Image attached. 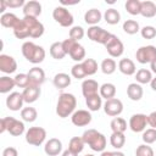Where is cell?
<instances>
[{
	"instance_id": "cell-1",
	"label": "cell",
	"mask_w": 156,
	"mask_h": 156,
	"mask_svg": "<svg viewBox=\"0 0 156 156\" xmlns=\"http://www.w3.org/2000/svg\"><path fill=\"white\" fill-rule=\"evenodd\" d=\"M77 106V99L71 93H62L60 94L56 104V113L61 118H66L68 116H72L76 111Z\"/></svg>"
},
{
	"instance_id": "cell-2",
	"label": "cell",
	"mask_w": 156,
	"mask_h": 156,
	"mask_svg": "<svg viewBox=\"0 0 156 156\" xmlns=\"http://www.w3.org/2000/svg\"><path fill=\"white\" fill-rule=\"evenodd\" d=\"M82 139L84 141V144H87L93 151H96V152H102L105 151V147H106V136L98 132L96 129H87L83 135H82Z\"/></svg>"
},
{
	"instance_id": "cell-3",
	"label": "cell",
	"mask_w": 156,
	"mask_h": 156,
	"mask_svg": "<svg viewBox=\"0 0 156 156\" xmlns=\"http://www.w3.org/2000/svg\"><path fill=\"white\" fill-rule=\"evenodd\" d=\"M21 50H22V55L24 56V58L29 61L30 63L38 65V63H41L45 58L44 48L34 44L33 41H24L22 44Z\"/></svg>"
},
{
	"instance_id": "cell-4",
	"label": "cell",
	"mask_w": 156,
	"mask_h": 156,
	"mask_svg": "<svg viewBox=\"0 0 156 156\" xmlns=\"http://www.w3.org/2000/svg\"><path fill=\"white\" fill-rule=\"evenodd\" d=\"M46 139V130L43 127H30L26 132V141L33 146H40Z\"/></svg>"
},
{
	"instance_id": "cell-5",
	"label": "cell",
	"mask_w": 156,
	"mask_h": 156,
	"mask_svg": "<svg viewBox=\"0 0 156 156\" xmlns=\"http://www.w3.org/2000/svg\"><path fill=\"white\" fill-rule=\"evenodd\" d=\"M52 18L62 27H71L73 24V15L65 7V6H57L52 11Z\"/></svg>"
},
{
	"instance_id": "cell-6",
	"label": "cell",
	"mask_w": 156,
	"mask_h": 156,
	"mask_svg": "<svg viewBox=\"0 0 156 156\" xmlns=\"http://www.w3.org/2000/svg\"><path fill=\"white\" fill-rule=\"evenodd\" d=\"M111 34L112 33L107 32L106 29H104L99 26H90L87 30V35L91 41H95V43H99V44H102V45H105L107 43Z\"/></svg>"
},
{
	"instance_id": "cell-7",
	"label": "cell",
	"mask_w": 156,
	"mask_h": 156,
	"mask_svg": "<svg viewBox=\"0 0 156 156\" xmlns=\"http://www.w3.org/2000/svg\"><path fill=\"white\" fill-rule=\"evenodd\" d=\"M135 58L141 65L151 63L154 60H156V46L154 45L140 46L135 52Z\"/></svg>"
},
{
	"instance_id": "cell-8",
	"label": "cell",
	"mask_w": 156,
	"mask_h": 156,
	"mask_svg": "<svg viewBox=\"0 0 156 156\" xmlns=\"http://www.w3.org/2000/svg\"><path fill=\"white\" fill-rule=\"evenodd\" d=\"M104 46L106 48V50H107V52H108V55L111 57H119L124 52V45H123V43L115 34H111V37L108 38L107 43Z\"/></svg>"
},
{
	"instance_id": "cell-9",
	"label": "cell",
	"mask_w": 156,
	"mask_h": 156,
	"mask_svg": "<svg viewBox=\"0 0 156 156\" xmlns=\"http://www.w3.org/2000/svg\"><path fill=\"white\" fill-rule=\"evenodd\" d=\"M22 20L24 21V23L29 29V38H40L44 34V30H45L44 24L38 18L24 16Z\"/></svg>"
},
{
	"instance_id": "cell-10",
	"label": "cell",
	"mask_w": 156,
	"mask_h": 156,
	"mask_svg": "<svg viewBox=\"0 0 156 156\" xmlns=\"http://www.w3.org/2000/svg\"><path fill=\"white\" fill-rule=\"evenodd\" d=\"M104 107V112L110 116V117H118L122 111H123V102L117 99V98H113V99H110V100H106L105 104L102 105Z\"/></svg>"
},
{
	"instance_id": "cell-11",
	"label": "cell",
	"mask_w": 156,
	"mask_h": 156,
	"mask_svg": "<svg viewBox=\"0 0 156 156\" xmlns=\"http://www.w3.org/2000/svg\"><path fill=\"white\" fill-rule=\"evenodd\" d=\"M147 116L144 113H134L130 118H129V128L134 132V133H140L144 132L146 129L147 126Z\"/></svg>"
},
{
	"instance_id": "cell-12",
	"label": "cell",
	"mask_w": 156,
	"mask_h": 156,
	"mask_svg": "<svg viewBox=\"0 0 156 156\" xmlns=\"http://www.w3.org/2000/svg\"><path fill=\"white\" fill-rule=\"evenodd\" d=\"M71 121L76 127H85L91 122V113L88 110H77L71 116Z\"/></svg>"
},
{
	"instance_id": "cell-13",
	"label": "cell",
	"mask_w": 156,
	"mask_h": 156,
	"mask_svg": "<svg viewBox=\"0 0 156 156\" xmlns=\"http://www.w3.org/2000/svg\"><path fill=\"white\" fill-rule=\"evenodd\" d=\"M16 69H17L16 60L10 55L1 54L0 55V71L6 74H11V73L16 72Z\"/></svg>"
},
{
	"instance_id": "cell-14",
	"label": "cell",
	"mask_w": 156,
	"mask_h": 156,
	"mask_svg": "<svg viewBox=\"0 0 156 156\" xmlns=\"http://www.w3.org/2000/svg\"><path fill=\"white\" fill-rule=\"evenodd\" d=\"M23 102H24L23 95H22V93H18V91L10 93L9 96L6 98V106L11 111H20V110H22Z\"/></svg>"
},
{
	"instance_id": "cell-15",
	"label": "cell",
	"mask_w": 156,
	"mask_h": 156,
	"mask_svg": "<svg viewBox=\"0 0 156 156\" xmlns=\"http://www.w3.org/2000/svg\"><path fill=\"white\" fill-rule=\"evenodd\" d=\"M40 94H41L40 87H39V85H34V84L28 85V87L24 88L23 91H22L23 100H24V102H27V104H33V102H35V101L39 99Z\"/></svg>"
},
{
	"instance_id": "cell-16",
	"label": "cell",
	"mask_w": 156,
	"mask_h": 156,
	"mask_svg": "<svg viewBox=\"0 0 156 156\" xmlns=\"http://www.w3.org/2000/svg\"><path fill=\"white\" fill-rule=\"evenodd\" d=\"M44 151L48 156H57L62 151V143L57 138L49 139L44 145Z\"/></svg>"
},
{
	"instance_id": "cell-17",
	"label": "cell",
	"mask_w": 156,
	"mask_h": 156,
	"mask_svg": "<svg viewBox=\"0 0 156 156\" xmlns=\"http://www.w3.org/2000/svg\"><path fill=\"white\" fill-rule=\"evenodd\" d=\"M99 89H100V85L94 79H84L82 83V94L85 99L99 94Z\"/></svg>"
},
{
	"instance_id": "cell-18",
	"label": "cell",
	"mask_w": 156,
	"mask_h": 156,
	"mask_svg": "<svg viewBox=\"0 0 156 156\" xmlns=\"http://www.w3.org/2000/svg\"><path fill=\"white\" fill-rule=\"evenodd\" d=\"M40 13H41V4L39 1L30 0V1H27L26 5L23 6V15L24 16L38 18V16H40Z\"/></svg>"
},
{
	"instance_id": "cell-19",
	"label": "cell",
	"mask_w": 156,
	"mask_h": 156,
	"mask_svg": "<svg viewBox=\"0 0 156 156\" xmlns=\"http://www.w3.org/2000/svg\"><path fill=\"white\" fill-rule=\"evenodd\" d=\"M28 77H29V80H30V84H34V85H41L44 82H45V72L43 68L40 67H32L29 71H28Z\"/></svg>"
},
{
	"instance_id": "cell-20",
	"label": "cell",
	"mask_w": 156,
	"mask_h": 156,
	"mask_svg": "<svg viewBox=\"0 0 156 156\" xmlns=\"http://www.w3.org/2000/svg\"><path fill=\"white\" fill-rule=\"evenodd\" d=\"M118 69L121 73L126 76H133L136 73L135 63L130 58H121L118 62Z\"/></svg>"
},
{
	"instance_id": "cell-21",
	"label": "cell",
	"mask_w": 156,
	"mask_h": 156,
	"mask_svg": "<svg viewBox=\"0 0 156 156\" xmlns=\"http://www.w3.org/2000/svg\"><path fill=\"white\" fill-rule=\"evenodd\" d=\"M143 94H144L143 87L136 82L135 83H130L127 87V95L132 101H139L143 98Z\"/></svg>"
},
{
	"instance_id": "cell-22",
	"label": "cell",
	"mask_w": 156,
	"mask_h": 156,
	"mask_svg": "<svg viewBox=\"0 0 156 156\" xmlns=\"http://www.w3.org/2000/svg\"><path fill=\"white\" fill-rule=\"evenodd\" d=\"M102 13L98 9H90L84 13V21L89 26H98V23L102 20Z\"/></svg>"
},
{
	"instance_id": "cell-23",
	"label": "cell",
	"mask_w": 156,
	"mask_h": 156,
	"mask_svg": "<svg viewBox=\"0 0 156 156\" xmlns=\"http://www.w3.org/2000/svg\"><path fill=\"white\" fill-rule=\"evenodd\" d=\"M52 83H54L55 88H57V89H65V88H67V87L71 85V77L67 73L61 72V73H57V74L54 76Z\"/></svg>"
},
{
	"instance_id": "cell-24",
	"label": "cell",
	"mask_w": 156,
	"mask_h": 156,
	"mask_svg": "<svg viewBox=\"0 0 156 156\" xmlns=\"http://www.w3.org/2000/svg\"><path fill=\"white\" fill-rule=\"evenodd\" d=\"M18 21H20V18H18L15 13H12V12H5L4 15L0 16V23H1V26L5 27V28H11V29H13L15 26L18 23Z\"/></svg>"
},
{
	"instance_id": "cell-25",
	"label": "cell",
	"mask_w": 156,
	"mask_h": 156,
	"mask_svg": "<svg viewBox=\"0 0 156 156\" xmlns=\"http://www.w3.org/2000/svg\"><path fill=\"white\" fill-rule=\"evenodd\" d=\"M140 15L145 18H152L154 16H156V4L150 0L141 1Z\"/></svg>"
},
{
	"instance_id": "cell-26",
	"label": "cell",
	"mask_w": 156,
	"mask_h": 156,
	"mask_svg": "<svg viewBox=\"0 0 156 156\" xmlns=\"http://www.w3.org/2000/svg\"><path fill=\"white\" fill-rule=\"evenodd\" d=\"M99 94L105 100L113 99L116 96V87H115V84H112V83H104L102 85H100Z\"/></svg>"
},
{
	"instance_id": "cell-27",
	"label": "cell",
	"mask_w": 156,
	"mask_h": 156,
	"mask_svg": "<svg viewBox=\"0 0 156 156\" xmlns=\"http://www.w3.org/2000/svg\"><path fill=\"white\" fill-rule=\"evenodd\" d=\"M13 30V35L17 38V39H26V38H29V29L27 27V24L24 23L23 20H20L18 23L15 26V28L12 29Z\"/></svg>"
},
{
	"instance_id": "cell-28",
	"label": "cell",
	"mask_w": 156,
	"mask_h": 156,
	"mask_svg": "<svg viewBox=\"0 0 156 156\" xmlns=\"http://www.w3.org/2000/svg\"><path fill=\"white\" fill-rule=\"evenodd\" d=\"M68 55H69L71 58H72L73 61H76L77 63L83 62V61L85 60V49H84L83 45H80L79 43H77V44L73 46V49L71 50V52H69Z\"/></svg>"
},
{
	"instance_id": "cell-29",
	"label": "cell",
	"mask_w": 156,
	"mask_h": 156,
	"mask_svg": "<svg viewBox=\"0 0 156 156\" xmlns=\"http://www.w3.org/2000/svg\"><path fill=\"white\" fill-rule=\"evenodd\" d=\"M15 87H16L15 78H11V77H9V76H2V77H0V93H1V94H7V93H10Z\"/></svg>"
},
{
	"instance_id": "cell-30",
	"label": "cell",
	"mask_w": 156,
	"mask_h": 156,
	"mask_svg": "<svg viewBox=\"0 0 156 156\" xmlns=\"http://www.w3.org/2000/svg\"><path fill=\"white\" fill-rule=\"evenodd\" d=\"M152 72L150 69H146V68H140L139 71H136L135 73V80L136 83H139L140 85L141 84H147L152 80Z\"/></svg>"
},
{
	"instance_id": "cell-31",
	"label": "cell",
	"mask_w": 156,
	"mask_h": 156,
	"mask_svg": "<svg viewBox=\"0 0 156 156\" xmlns=\"http://www.w3.org/2000/svg\"><path fill=\"white\" fill-rule=\"evenodd\" d=\"M110 127L115 133H124L127 129V121L122 117H113L110 122Z\"/></svg>"
},
{
	"instance_id": "cell-32",
	"label": "cell",
	"mask_w": 156,
	"mask_h": 156,
	"mask_svg": "<svg viewBox=\"0 0 156 156\" xmlns=\"http://www.w3.org/2000/svg\"><path fill=\"white\" fill-rule=\"evenodd\" d=\"M104 20L106 21V23H108V24H117L119 21H121V13L116 10V9H113V7H111V9H107L106 11H105V13H104Z\"/></svg>"
},
{
	"instance_id": "cell-33",
	"label": "cell",
	"mask_w": 156,
	"mask_h": 156,
	"mask_svg": "<svg viewBox=\"0 0 156 156\" xmlns=\"http://www.w3.org/2000/svg\"><path fill=\"white\" fill-rule=\"evenodd\" d=\"M50 55L55 60H62L66 56V52L62 48V41H55L50 45Z\"/></svg>"
},
{
	"instance_id": "cell-34",
	"label": "cell",
	"mask_w": 156,
	"mask_h": 156,
	"mask_svg": "<svg viewBox=\"0 0 156 156\" xmlns=\"http://www.w3.org/2000/svg\"><path fill=\"white\" fill-rule=\"evenodd\" d=\"M85 104L90 111H99L102 107V98L100 96V94L89 96L85 99Z\"/></svg>"
},
{
	"instance_id": "cell-35",
	"label": "cell",
	"mask_w": 156,
	"mask_h": 156,
	"mask_svg": "<svg viewBox=\"0 0 156 156\" xmlns=\"http://www.w3.org/2000/svg\"><path fill=\"white\" fill-rule=\"evenodd\" d=\"M110 144L116 150L122 149L124 146V144H126V135H124V133H115V132H112V134L110 136Z\"/></svg>"
},
{
	"instance_id": "cell-36",
	"label": "cell",
	"mask_w": 156,
	"mask_h": 156,
	"mask_svg": "<svg viewBox=\"0 0 156 156\" xmlns=\"http://www.w3.org/2000/svg\"><path fill=\"white\" fill-rule=\"evenodd\" d=\"M21 117L24 122H28V123H32L37 119L38 117V112L34 107L32 106H28V107H23L21 110Z\"/></svg>"
},
{
	"instance_id": "cell-37",
	"label": "cell",
	"mask_w": 156,
	"mask_h": 156,
	"mask_svg": "<svg viewBox=\"0 0 156 156\" xmlns=\"http://www.w3.org/2000/svg\"><path fill=\"white\" fill-rule=\"evenodd\" d=\"M84 141H83V139H82V136H73V138H71V140H69V143H68V149L71 150V151H73L74 154H80L82 151H83V149H84Z\"/></svg>"
},
{
	"instance_id": "cell-38",
	"label": "cell",
	"mask_w": 156,
	"mask_h": 156,
	"mask_svg": "<svg viewBox=\"0 0 156 156\" xmlns=\"http://www.w3.org/2000/svg\"><path fill=\"white\" fill-rule=\"evenodd\" d=\"M126 10L128 13L136 16L140 15V10H141V1L140 0H127L126 5H124Z\"/></svg>"
},
{
	"instance_id": "cell-39",
	"label": "cell",
	"mask_w": 156,
	"mask_h": 156,
	"mask_svg": "<svg viewBox=\"0 0 156 156\" xmlns=\"http://www.w3.org/2000/svg\"><path fill=\"white\" fill-rule=\"evenodd\" d=\"M123 30L129 34V35H133V34H136L138 32H140V27H139V23L135 21V20H127L123 22V26H122Z\"/></svg>"
},
{
	"instance_id": "cell-40",
	"label": "cell",
	"mask_w": 156,
	"mask_h": 156,
	"mask_svg": "<svg viewBox=\"0 0 156 156\" xmlns=\"http://www.w3.org/2000/svg\"><path fill=\"white\" fill-rule=\"evenodd\" d=\"M100 68H101L102 73L112 74L117 68V63H116V61L113 58H105V60H102V62L100 65Z\"/></svg>"
},
{
	"instance_id": "cell-41",
	"label": "cell",
	"mask_w": 156,
	"mask_h": 156,
	"mask_svg": "<svg viewBox=\"0 0 156 156\" xmlns=\"http://www.w3.org/2000/svg\"><path fill=\"white\" fill-rule=\"evenodd\" d=\"M24 129H26L24 123H23L22 121H20V119H16V118H15L13 123L11 124V127L9 128L7 132H9L11 135H13V136H20V135H22V134L24 133Z\"/></svg>"
},
{
	"instance_id": "cell-42",
	"label": "cell",
	"mask_w": 156,
	"mask_h": 156,
	"mask_svg": "<svg viewBox=\"0 0 156 156\" xmlns=\"http://www.w3.org/2000/svg\"><path fill=\"white\" fill-rule=\"evenodd\" d=\"M82 65H83V68H84L87 76H93L98 71V62L94 58H85L82 62Z\"/></svg>"
},
{
	"instance_id": "cell-43",
	"label": "cell",
	"mask_w": 156,
	"mask_h": 156,
	"mask_svg": "<svg viewBox=\"0 0 156 156\" xmlns=\"http://www.w3.org/2000/svg\"><path fill=\"white\" fill-rule=\"evenodd\" d=\"M141 139L145 144L150 145L152 143L156 141V129L155 128H147L143 132V135H141Z\"/></svg>"
},
{
	"instance_id": "cell-44",
	"label": "cell",
	"mask_w": 156,
	"mask_h": 156,
	"mask_svg": "<svg viewBox=\"0 0 156 156\" xmlns=\"http://www.w3.org/2000/svg\"><path fill=\"white\" fill-rule=\"evenodd\" d=\"M15 83H16V87H20V88H27L28 85H30V80H29V77L27 73H18L15 76Z\"/></svg>"
},
{
	"instance_id": "cell-45",
	"label": "cell",
	"mask_w": 156,
	"mask_h": 156,
	"mask_svg": "<svg viewBox=\"0 0 156 156\" xmlns=\"http://www.w3.org/2000/svg\"><path fill=\"white\" fill-rule=\"evenodd\" d=\"M84 34H85V32H84L83 27H80V26H73L69 29V37L68 38H71V39H73L76 41H79L80 39H83Z\"/></svg>"
},
{
	"instance_id": "cell-46",
	"label": "cell",
	"mask_w": 156,
	"mask_h": 156,
	"mask_svg": "<svg viewBox=\"0 0 156 156\" xmlns=\"http://www.w3.org/2000/svg\"><path fill=\"white\" fill-rule=\"evenodd\" d=\"M71 74H72V77L76 78V79H83V78L87 77V73H85V71H84V68H83L82 62L76 63V65L71 68Z\"/></svg>"
},
{
	"instance_id": "cell-47",
	"label": "cell",
	"mask_w": 156,
	"mask_h": 156,
	"mask_svg": "<svg viewBox=\"0 0 156 156\" xmlns=\"http://www.w3.org/2000/svg\"><path fill=\"white\" fill-rule=\"evenodd\" d=\"M135 156H155L154 150L147 144H141L135 150Z\"/></svg>"
},
{
	"instance_id": "cell-48",
	"label": "cell",
	"mask_w": 156,
	"mask_h": 156,
	"mask_svg": "<svg viewBox=\"0 0 156 156\" xmlns=\"http://www.w3.org/2000/svg\"><path fill=\"white\" fill-rule=\"evenodd\" d=\"M140 34L144 39H154L156 37V28L152 26H145L140 29Z\"/></svg>"
},
{
	"instance_id": "cell-49",
	"label": "cell",
	"mask_w": 156,
	"mask_h": 156,
	"mask_svg": "<svg viewBox=\"0 0 156 156\" xmlns=\"http://www.w3.org/2000/svg\"><path fill=\"white\" fill-rule=\"evenodd\" d=\"M13 121H15V117H10V116L1 118V121H0V133H4L6 130H9V128L13 123Z\"/></svg>"
},
{
	"instance_id": "cell-50",
	"label": "cell",
	"mask_w": 156,
	"mask_h": 156,
	"mask_svg": "<svg viewBox=\"0 0 156 156\" xmlns=\"http://www.w3.org/2000/svg\"><path fill=\"white\" fill-rule=\"evenodd\" d=\"M77 43H78V41H76V40L71 39V38H67V39H65V40L62 41V48H63V50H65L66 55H68V54L71 52V50L73 49V46H74Z\"/></svg>"
},
{
	"instance_id": "cell-51",
	"label": "cell",
	"mask_w": 156,
	"mask_h": 156,
	"mask_svg": "<svg viewBox=\"0 0 156 156\" xmlns=\"http://www.w3.org/2000/svg\"><path fill=\"white\" fill-rule=\"evenodd\" d=\"M5 4L7 7L10 9H16V7H21V6H24L26 5V1L24 0H5Z\"/></svg>"
},
{
	"instance_id": "cell-52",
	"label": "cell",
	"mask_w": 156,
	"mask_h": 156,
	"mask_svg": "<svg viewBox=\"0 0 156 156\" xmlns=\"http://www.w3.org/2000/svg\"><path fill=\"white\" fill-rule=\"evenodd\" d=\"M2 156H18V151H17V149L9 146L2 150Z\"/></svg>"
},
{
	"instance_id": "cell-53",
	"label": "cell",
	"mask_w": 156,
	"mask_h": 156,
	"mask_svg": "<svg viewBox=\"0 0 156 156\" xmlns=\"http://www.w3.org/2000/svg\"><path fill=\"white\" fill-rule=\"evenodd\" d=\"M147 123L151 128H155L156 129V111L151 112L149 116H147Z\"/></svg>"
},
{
	"instance_id": "cell-54",
	"label": "cell",
	"mask_w": 156,
	"mask_h": 156,
	"mask_svg": "<svg viewBox=\"0 0 156 156\" xmlns=\"http://www.w3.org/2000/svg\"><path fill=\"white\" fill-rule=\"evenodd\" d=\"M6 4H5V0H1L0 1V12H1V15H4L5 13V10H6Z\"/></svg>"
},
{
	"instance_id": "cell-55",
	"label": "cell",
	"mask_w": 156,
	"mask_h": 156,
	"mask_svg": "<svg viewBox=\"0 0 156 156\" xmlns=\"http://www.w3.org/2000/svg\"><path fill=\"white\" fill-rule=\"evenodd\" d=\"M62 156H77V154H74L73 151H71L69 149H67V150H65L62 152Z\"/></svg>"
},
{
	"instance_id": "cell-56",
	"label": "cell",
	"mask_w": 156,
	"mask_h": 156,
	"mask_svg": "<svg viewBox=\"0 0 156 156\" xmlns=\"http://www.w3.org/2000/svg\"><path fill=\"white\" fill-rule=\"evenodd\" d=\"M150 68H151L150 71H151V72H154V73L156 74V60H154V61L150 63Z\"/></svg>"
},
{
	"instance_id": "cell-57",
	"label": "cell",
	"mask_w": 156,
	"mask_h": 156,
	"mask_svg": "<svg viewBox=\"0 0 156 156\" xmlns=\"http://www.w3.org/2000/svg\"><path fill=\"white\" fill-rule=\"evenodd\" d=\"M150 85H151V89H152L154 91H156V77L152 78V80L150 82Z\"/></svg>"
},
{
	"instance_id": "cell-58",
	"label": "cell",
	"mask_w": 156,
	"mask_h": 156,
	"mask_svg": "<svg viewBox=\"0 0 156 156\" xmlns=\"http://www.w3.org/2000/svg\"><path fill=\"white\" fill-rule=\"evenodd\" d=\"M100 156H113V151H102Z\"/></svg>"
},
{
	"instance_id": "cell-59",
	"label": "cell",
	"mask_w": 156,
	"mask_h": 156,
	"mask_svg": "<svg viewBox=\"0 0 156 156\" xmlns=\"http://www.w3.org/2000/svg\"><path fill=\"white\" fill-rule=\"evenodd\" d=\"M113 156H126L122 151H119V150H117V151H113Z\"/></svg>"
},
{
	"instance_id": "cell-60",
	"label": "cell",
	"mask_w": 156,
	"mask_h": 156,
	"mask_svg": "<svg viewBox=\"0 0 156 156\" xmlns=\"http://www.w3.org/2000/svg\"><path fill=\"white\" fill-rule=\"evenodd\" d=\"M84 156H95V155H93V154H87V155H84Z\"/></svg>"
}]
</instances>
